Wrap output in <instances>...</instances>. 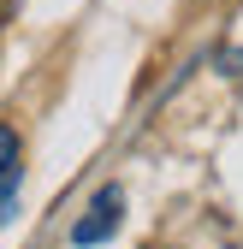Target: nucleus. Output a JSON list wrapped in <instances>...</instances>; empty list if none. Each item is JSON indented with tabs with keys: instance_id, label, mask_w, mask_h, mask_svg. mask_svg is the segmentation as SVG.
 <instances>
[{
	"instance_id": "f257e3e1",
	"label": "nucleus",
	"mask_w": 243,
	"mask_h": 249,
	"mask_svg": "<svg viewBox=\"0 0 243 249\" xmlns=\"http://www.w3.org/2000/svg\"><path fill=\"white\" fill-rule=\"evenodd\" d=\"M119 213H125V190H119V184L95 190V202H89V208H83V220L71 226V243H77V249H95V243H107V237L119 231Z\"/></svg>"
},
{
	"instance_id": "f03ea898",
	"label": "nucleus",
	"mask_w": 243,
	"mask_h": 249,
	"mask_svg": "<svg viewBox=\"0 0 243 249\" xmlns=\"http://www.w3.org/2000/svg\"><path fill=\"white\" fill-rule=\"evenodd\" d=\"M12 196H18V131L0 124V220H12Z\"/></svg>"
}]
</instances>
